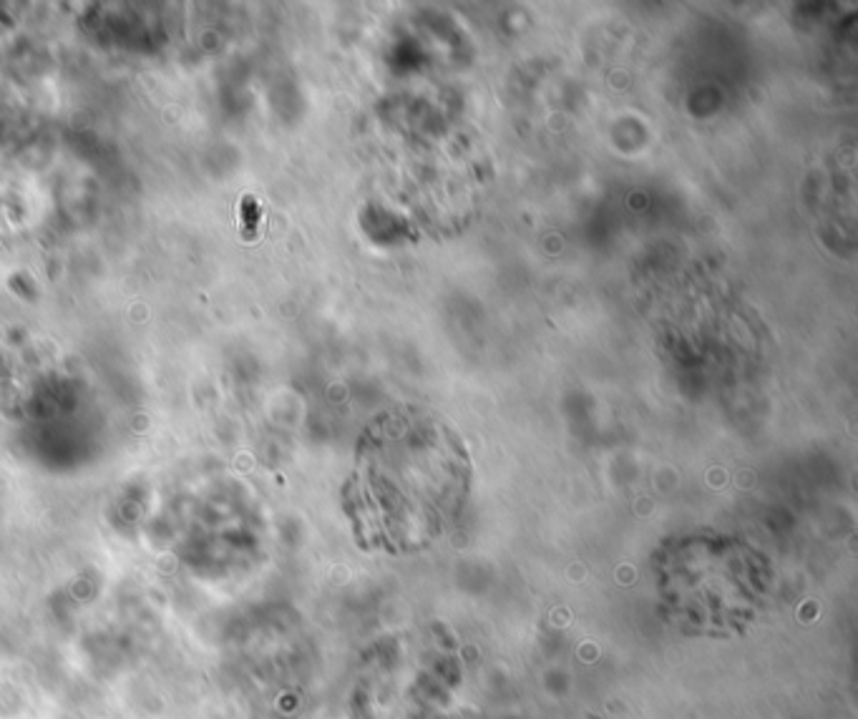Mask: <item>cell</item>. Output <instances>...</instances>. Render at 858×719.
Listing matches in <instances>:
<instances>
[{
	"mask_svg": "<svg viewBox=\"0 0 858 719\" xmlns=\"http://www.w3.org/2000/svg\"><path fill=\"white\" fill-rule=\"evenodd\" d=\"M244 214H247V219H249L247 236H252V234H255V224H257V219H260V209H257L255 199H242V217H244Z\"/></svg>",
	"mask_w": 858,
	"mask_h": 719,
	"instance_id": "cell-1",
	"label": "cell"
}]
</instances>
